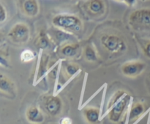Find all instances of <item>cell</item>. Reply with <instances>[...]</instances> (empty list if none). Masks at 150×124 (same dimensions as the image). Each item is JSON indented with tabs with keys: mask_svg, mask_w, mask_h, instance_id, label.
I'll return each instance as SVG.
<instances>
[{
	"mask_svg": "<svg viewBox=\"0 0 150 124\" xmlns=\"http://www.w3.org/2000/svg\"><path fill=\"white\" fill-rule=\"evenodd\" d=\"M132 26L142 29H150V8L143 7L135 10L129 16Z\"/></svg>",
	"mask_w": 150,
	"mask_h": 124,
	"instance_id": "obj_5",
	"label": "cell"
},
{
	"mask_svg": "<svg viewBox=\"0 0 150 124\" xmlns=\"http://www.w3.org/2000/svg\"><path fill=\"white\" fill-rule=\"evenodd\" d=\"M7 19V11L2 4H0V22L2 23Z\"/></svg>",
	"mask_w": 150,
	"mask_h": 124,
	"instance_id": "obj_19",
	"label": "cell"
},
{
	"mask_svg": "<svg viewBox=\"0 0 150 124\" xmlns=\"http://www.w3.org/2000/svg\"><path fill=\"white\" fill-rule=\"evenodd\" d=\"M0 91L2 94L6 95H15L16 94V88L15 85L11 79L6 76L1 75L0 78Z\"/></svg>",
	"mask_w": 150,
	"mask_h": 124,
	"instance_id": "obj_10",
	"label": "cell"
},
{
	"mask_svg": "<svg viewBox=\"0 0 150 124\" xmlns=\"http://www.w3.org/2000/svg\"><path fill=\"white\" fill-rule=\"evenodd\" d=\"M83 55L85 60L89 63H95L98 60V53H97L96 50L95 49V48H93V46L90 45H86L83 48Z\"/></svg>",
	"mask_w": 150,
	"mask_h": 124,
	"instance_id": "obj_15",
	"label": "cell"
},
{
	"mask_svg": "<svg viewBox=\"0 0 150 124\" xmlns=\"http://www.w3.org/2000/svg\"><path fill=\"white\" fill-rule=\"evenodd\" d=\"M26 118L28 122L32 124H41L44 121L43 113L36 106H31L26 110Z\"/></svg>",
	"mask_w": 150,
	"mask_h": 124,
	"instance_id": "obj_8",
	"label": "cell"
},
{
	"mask_svg": "<svg viewBox=\"0 0 150 124\" xmlns=\"http://www.w3.org/2000/svg\"><path fill=\"white\" fill-rule=\"evenodd\" d=\"M83 115L89 124H98L100 118V110L97 107H86L83 109Z\"/></svg>",
	"mask_w": 150,
	"mask_h": 124,
	"instance_id": "obj_12",
	"label": "cell"
},
{
	"mask_svg": "<svg viewBox=\"0 0 150 124\" xmlns=\"http://www.w3.org/2000/svg\"><path fill=\"white\" fill-rule=\"evenodd\" d=\"M130 101V95L126 93L121 99L117 101L108 111V118L111 122L118 123L122 120L127 112V105Z\"/></svg>",
	"mask_w": 150,
	"mask_h": 124,
	"instance_id": "obj_6",
	"label": "cell"
},
{
	"mask_svg": "<svg viewBox=\"0 0 150 124\" xmlns=\"http://www.w3.org/2000/svg\"><path fill=\"white\" fill-rule=\"evenodd\" d=\"M146 64L142 61L127 62L121 67L122 73L129 78H136L144 71Z\"/></svg>",
	"mask_w": 150,
	"mask_h": 124,
	"instance_id": "obj_7",
	"label": "cell"
},
{
	"mask_svg": "<svg viewBox=\"0 0 150 124\" xmlns=\"http://www.w3.org/2000/svg\"><path fill=\"white\" fill-rule=\"evenodd\" d=\"M22 10L25 16L28 17H35L39 13V4L38 1L35 0L23 1L22 2Z\"/></svg>",
	"mask_w": 150,
	"mask_h": 124,
	"instance_id": "obj_9",
	"label": "cell"
},
{
	"mask_svg": "<svg viewBox=\"0 0 150 124\" xmlns=\"http://www.w3.org/2000/svg\"><path fill=\"white\" fill-rule=\"evenodd\" d=\"M35 44L37 46L39 47L40 48H42V49L47 48L50 44L48 36H46V35L44 32H40V35L38 36V38H36V41H35Z\"/></svg>",
	"mask_w": 150,
	"mask_h": 124,
	"instance_id": "obj_17",
	"label": "cell"
},
{
	"mask_svg": "<svg viewBox=\"0 0 150 124\" xmlns=\"http://www.w3.org/2000/svg\"><path fill=\"white\" fill-rule=\"evenodd\" d=\"M60 124H72V120L70 118H63L59 122Z\"/></svg>",
	"mask_w": 150,
	"mask_h": 124,
	"instance_id": "obj_21",
	"label": "cell"
},
{
	"mask_svg": "<svg viewBox=\"0 0 150 124\" xmlns=\"http://www.w3.org/2000/svg\"><path fill=\"white\" fill-rule=\"evenodd\" d=\"M7 37L14 43L25 44L30 38V29L26 24L17 23L10 29Z\"/></svg>",
	"mask_w": 150,
	"mask_h": 124,
	"instance_id": "obj_3",
	"label": "cell"
},
{
	"mask_svg": "<svg viewBox=\"0 0 150 124\" xmlns=\"http://www.w3.org/2000/svg\"><path fill=\"white\" fill-rule=\"evenodd\" d=\"M105 3L103 1L93 0L87 3V8L89 13L93 15H100L104 13L105 10Z\"/></svg>",
	"mask_w": 150,
	"mask_h": 124,
	"instance_id": "obj_14",
	"label": "cell"
},
{
	"mask_svg": "<svg viewBox=\"0 0 150 124\" xmlns=\"http://www.w3.org/2000/svg\"><path fill=\"white\" fill-rule=\"evenodd\" d=\"M146 110V107L144 103L141 101L134 103L132 105L131 109L130 111V115H129V121L133 123L136 121L138 119L140 118L144 113Z\"/></svg>",
	"mask_w": 150,
	"mask_h": 124,
	"instance_id": "obj_13",
	"label": "cell"
},
{
	"mask_svg": "<svg viewBox=\"0 0 150 124\" xmlns=\"http://www.w3.org/2000/svg\"><path fill=\"white\" fill-rule=\"evenodd\" d=\"M143 51L145 56L150 58V41L146 43V44H145L143 48Z\"/></svg>",
	"mask_w": 150,
	"mask_h": 124,
	"instance_id": "obj_20",
	"label": "cell"
},
{
	"mask_svg": "<svg viewBox=\"0 0 150 124\" xmlns=\"http://www.w3.org/2000/svg\"><path fill=\"white\" fill-rule=\"evenodd\" d=\"M100 43L111 54L122 52L127 48L124 39L117 34H104L100 37Z\"/></svg>",
	"mask_w": 150,
	"mask_h": 124,
	"instance_id": "obj_2",
	"label": "cell"
},
{
	"mask_svg": "<svg viewBox=\"0 0 150 124\" xmlns=\"http://www.w3.org/2000/svg\"><path fill=\"white\" fill-rule=\"evenodd\" d=\"M149 79H150V76H149Z\"/></svg>",
	"mask_w": 150,
	"mask_h": 124,
	"instance_id": "obj_22",
	"label": "cell"
},
{
	"mask_svg": "<svg viewBox=\"0 0 150 124\" xmlns=\"http://www.w3.org/2000/svg\"><path fill=\"white\" fill-rule=\"evenodd\" d=\"M79 48L80 46L78 43H65L60 48L59 53L64 58L72 59L77 56Z\"/></svg>",
	"mask_w": 150,
	"mask_h": 124,
	"instance_id": "obj_11",
	"label": "cell"
},
{
	"mask_svg": "<svg viewBox=\"0 0 150 124\" xmlns=\"http://www.w3.org/2000/svg\"><path fill=\"white\" fill-rule=\"evenodd\" d=\"M35 57V54L32 50L26 49L22 51L21 54V60L22 63H28V62L32 61Z\"/></svg>",
	"mask_w": 150,
	"mask_h": 124,
	"instance_id": "obj_18",
	"label": "cell"
},
{
	"mask_svg": "<svg viewBox=\"0 0 150 124\" xmlns=\"http://www.w3.org/2000/svg\"><path fill=\"white\" fill-rule=\"evenodd\" d=\"M41 104L45 113L51 117L59 115L62 111V101L60 97L57 95H45L42 98Z\"/></svg>",
	"mask_w": 150,
	"mask_h": 124,
	"instance_id": "obj_4",
	"label": "cell"
},
{
	"mask_svg": "<svg viewBox=\"0 0 150 124\" xmlns=\"http://www.w3.org/2000/svg\"><path fill=\"white\" fill-rule=\"evenodd\" d=\"M52 24L57 29L70 34L81 33L83 28L81 19L72 14L57 15L53 18Z\"/></svg>",
	"mask_w": 150,
	"mask_h": 124,
	"instance_id": "obj_1",
	"label": "cell"
},
{
	"mask_svg": "<svg viewBox=\"0 0 150 124\" xmlns=\"http://www.w3.org/2000/svg\"><path fill=\"white\" fill-rule=\"evenodd\" d=\"M79 70H80L79 65L70 62V63H67V64H65V66H64L63 73H64V76L69 79V78L73 77L76 73H78Z\"/></svg>",
	"mask_w": 150,
	"mask_h": 124,
	"instance_id": "obj_16",
	"label": "cell"
}]
</instances>
